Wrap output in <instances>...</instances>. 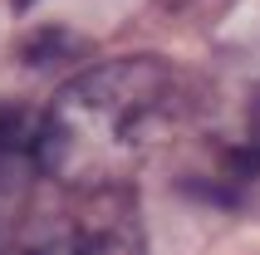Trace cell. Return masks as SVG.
Listing matches in <instances>:
<instances>
[{
    "label": "cell",
    "mask_w": 260,
    "mask_h": 255,
    "mask_svg": "<svg viewBox=\"0 0 260 255\" xmlns=\"http://www.w3.org/2000/svg\"><path fill=\"white\" fill-rule=\"evenodd\" d=\"M40 138H44V118L40 113L15 108V103L0 108V192H20L35 172H44Z\"/></svg>",
    "instance_id": "obj_3"
},
{
    "label": "cell",
    "mask_w": 260,
    "mask_h": 255,
    "mask_svg": "<svg viewBox=\"0 0 260 255\" xmlns=\"http://www.w3.org/2000/svg\"><path fill=\"white\" fill-rule=\"evenodd\" d=\"M177 113V84L157 59H113L79 74L44 113L40 162L74 192L128 182L162 147Z\"/></svg>",
    "instance_id": "obj_1"
},
{
    "label": "cell",
    "mask_w": 260,
    "mask_h": 255,
    "mask_svg": "<svg viewBox=\"0 0 260 255\" xmlns=\"http://www.w3.org/2000/svg\"><path fill=\"white\" fill-rule=\"evenodd\" d=\"M20 255H143V241L128 221H79L40 236Z\"/></svg>",
    "instance_id": "obj_2"
},
{
    "label": "cell",
    "mask_w": 260,
    "mask_h": 255,
    "mask_svg": "<svg viewBox=\"0 0 260 255\" xmlns=\"http://www.w3.org/2000/svg\"><path fill=\"white\" fill-rule=\"evenodd\" d=\"M15 5H25V0H15Z\"/></svg>",
    "instance_id": "obj_4"
}]
</instances>
